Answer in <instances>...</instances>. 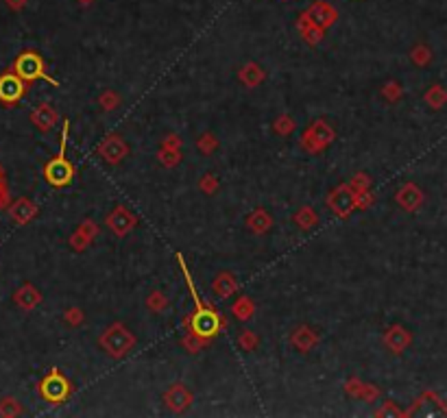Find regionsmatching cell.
Returning a JSON list of instances; mask_svg holds the SVG:
<instances>
[{
    "mask_svg": "<svg viewBox=\"0 0 447 418\" xmlns=\"http://www.w3.org/2000/svg\"><path fill=\"white\" fill-rule=\"evenodd\" d=\"M177 261L181 266L183 279H186V286L190 290V297L194 299V314L190 318V329L199 338H214L221 331V316L217 314V309H212L210 305H203V301L199 299V292L194 288V281H192V277L188 272V266H186V261H183L181 255H177Z\"/></svg>",
    "mask_w": 447,
    "mask_h": 418,
    "instance_id": "cell-1",
    "label": "cell"
},
{
    "mask_svg": "<svg viewBox=\"0 0 447 418\" xmlns=\"http://www.w3.org/2000/svg\"><path fill=\"white\" fill-rule=\"evenodd\" d=\"M68 135H70V120H66L64 125H61L59 153L44 166V179L49 181L53 188H68V185L72 183V179H74V166L70 164L68 155H66Z\"/></svg>",
    "mask_w": 447,
    "mask_h": 418,
    "instance_id": "cell-2",
    "label": "cell"
},
{
    "mask_svg": "<svg viewBox=\"0 0 447 418\" xmlns=\"http://www.w3.org/2000/svg\"><path fill=\"white\" fill-rule=\"evenodd\" d=\"M13 72L20 76L22 81L26 83H33V81H49L51 85H59L53 76L46 72V66H44V59L37 55V53H22L18 55V59L13 61Z\"/></svg>",
    "mask_w": 447,
    "mask_h": 418,
    "instance_id": "cell-3",
    "label": "cell"
},
{
    "mask_svg": "<svg viewBox=\"0 0 447 418\" xmlns=\"http://www.w3.org/2000/svg\"><path fill=\"white\" fill-rule=\"evenodd\" d=\"M26 81H22L13 70L0 74V103L3 105H15L26 92Z\"/></svg>",
    "mask_w": 447,
    "mask_h": 418,
    "instance_id": "cell-4",
    "label": "cell"
},
{
    "mask_svg": "<svg viewBox=\"0 0 447 418\" xmlns=\"http://www.w3.org/2000/svg\"><path fill=\"white\" fill-rule=\"evenodd\" d=\"M40 392L42 397L49 401V403H61L68 394H70V385L68 381L59 375V370H51L49 377H44L42 385H40Z\"/></svg>",
    "mask_w": 447,
    "mask_h": 418,
    "instance_id": "cell-5",
    "label": "cell"
},
{
    "mask_svg": "<svg viewBox=\"0 0 447 418\" xmlns=\"http://www.w3.org/2000/svg\"><path fill=\"white\" fill-rule=\"evenodd\" d=\"M7 203V185H5V179L0 175V207Z\"/></svg>",
    "mask_w": 447,
    "mask_h": 418,
    "instance_id": "cell-6",
    "label": "cell"
}]
</instances>
